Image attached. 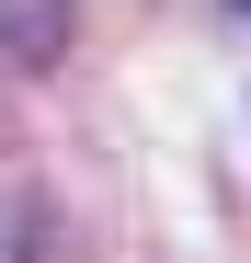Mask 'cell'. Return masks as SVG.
<instances>
[{
    "mask_svg": "<svg viewBox=\"0 0 251 263\" xmlns=\"http://www.w3.org/2000/svg\"><path fill=\"white\" fill-rule=\"evenodd\" d=\"M57 46H69V0H0V80L46 69Z\"/></svg>",
    "mask_w": 251,
    "mask_h": 263,
    "instance_id": "1",
    "label": "cell"
},
{
    "mask_svg": "<svg viewBox=\"0 0 251 263\" xmlns=\"http://www.w3.org/2000/svg\"><path fill=\"white\" fill-rule=\"evenodd\" d=\"M240 12H251V0H240Z\"/></svg>",
    "mask_w": 251,
    "mask_h": 263,
    "instance_id": "2",
    "label": "cell"
}]
</instances>
